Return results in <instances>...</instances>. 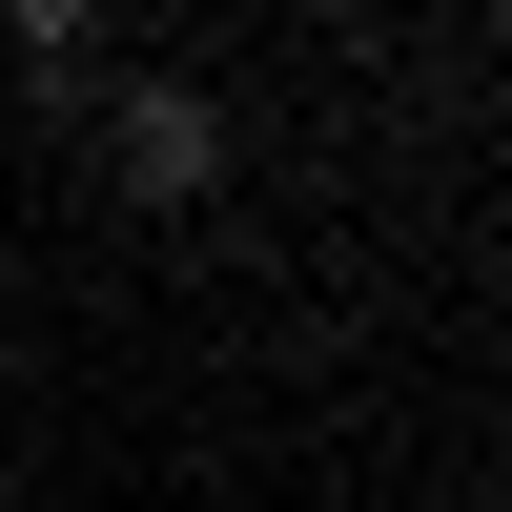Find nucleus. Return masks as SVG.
Wrapping results in <instances>:
<instances>
[{
    "instance_id": "f257e3e1",
    "label": "nucleus",
    "mask_w": 512,
    "mask_h": 512,
    "mask_svg": "<svg viewBox=\"0 0 512 512\" xmlns=\"http://www.w3.org/2000/svg\"><path fill=\"white\" fill-rule=\"evenodd\" d=\"M103 185L123 205H205L226 185V103L205 82H103Z\"/></svg>"
},
{
    "instance_id": "f03ea898",
    "label": "nucleus",
    "mask_w": 512,
    "mask_h": 512,
    "mask_svg": "<svg viewBox=\"0 0 512 512\" xmlns=\"http://www.w3.org/2000/svg\"><path fill=\"white\" fill-rule=\"evenodd\" d=\"M0 62H21V82H103V0H21Z\"/></svg>"
}]
</instances>
